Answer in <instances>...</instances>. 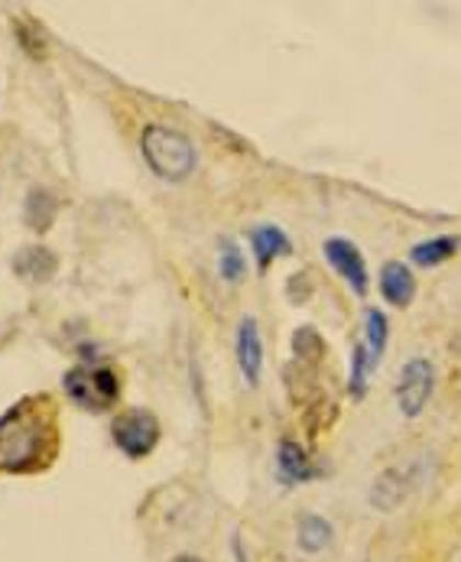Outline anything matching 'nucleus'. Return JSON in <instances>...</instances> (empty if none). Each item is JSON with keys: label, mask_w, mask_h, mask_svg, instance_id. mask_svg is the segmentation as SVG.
Here are the masks:
<instances>
[{"label": "nucleus", "mask_w": 461, "mask_h": 562, "mask_svg": "<svg viewBox=\"0 0 461 562\" xmlns=\"http://www.w3.org/2000/svg\"><path fill=\"white\" fill-rule=\"evenodd\" d=\"M456 250H459V238H432V241L416 244L409 254L419 267H436V263L449 260Z\"/></svg>", "instance_id": "obj_14"}, {"label": "nucleus", "mask_w": 461, "mask_h": 562, "mask_svg": "<svg viewBox=\"0 0 461 562\" xmlns=\"http://www.w3.org/2000/svg\"><path fill=\"white\" fill-rule=\"evenodd\" d=\"M111 436L114 446L127 456V459H147L159 442V423L150 409H124L114 423H111Z\"/></svg>", "instance_id": "obj_4"}, {"label": "nucleus", "mask_w": 461, "mask_h": 562, "mask_svg": "<svg viewBox=\"0 0 461 562\" xmlns=\"http://www.w3.org/2000/svg\"><path fill=\"white\" fill-rule=\"evenodd\" d=\"M432 387H436L432 361L429 358H409L396 378V403H400L403 416H419L423 406L432 397Z\"/></svg>", "instance_id": "obj_5"}, {"label": "nucleus", "mask_w": 461, "mask_h": 562, "mask_svg": "<svg viewBox=\"0 0 461 562\" xmlns=\"http://www.w3.org/2000/svg\"><path fill=\"white\" fill-rule=\"evenodd\" d=\"M250 244H254V254H257V263L260 267H270L273 257L280 254H290V238L277 228V225H260L250 232Z\"/></svg>", "instance_id": "obj_11"}, {"label": "nucleus", "mask_w": 461, "mask_h": 562, "mask_svg": "<svg viewBox=\"0 0 461 562\" xmlns=\"http://www.w3.org/2000/svg\"><path fill=\"white\" fill-rule=\"evenodd\" d=\"M13 270H16V277H26L33 283H43V280H49L56 273V257L46 247H23L13 257Z\"/></svg>", "instance_id": "obj_10"}, {"label": "nucleus", "mask_w": 461, "mask_h": 562, "mask_svg": "<svg viewBox=\"0 0 461 562\" xmlns=\"http://www.w3.org/2000/svg\"><path fill=\"white\" fill-rule=\"evenodd\" d=\"M56 209H59V202H56L46 189H33L30 199H26V205H23L26 225H30L33 232H46V228L53 225V218H56Z\"/></svg>", "instance_id": "obj_12"}, {"label": "nucleus", "mask_w": 461, "mask_h": 562, "mask_svg": "<svg viewBox=\"0 0 461 562\" xmlns=\"http://www.w3.org/2000/svg\"><path fill=\"white\" fill-rule=\"evenodd\" d=\"M234 557H237V562H247V553H244L240 540H234Z\"/></svg>", "instance_id": "obj_16"}, {"label": "nucleus", "mask_w": 461, "mask_h": 562, "mask_svg": "<svg viewBox=\"0 0 461 562\" xmlns=\"http://www.w3.org/2000/svg\"><path fill=\"white\" fill-rule=\"evenodd\" d=\"M277 472L286 484H303L312 482L318 475V469L312 465V459L306 456V449L293 439H283L277 449Z\"/></svg>", "instance_id": "obj_8"}, {"label": "nucleus", "mask_w": 461, "mask_h": 562, "mask_svg": "<svg viewBox=\"0 0 461 562\" xmlns=\"http://www.w3.org/2000/svg\"><path fill=\"white\" fill-rule=\"evenodd\" d=\"M381 293H384L386 303H393V306H406L413 300L416 280H413V273H409L406 263H400V260H390L386 263L384 270H381Z\"/></svg>", "instance_id": "obj_9"}, {"label": "nucleus", "mask_w": 461, "mask_h": 562, "mask_svg": "<svg viewBox=\"0 0 461 562\" xmlns=\"http://www.w3.org/2000/svg\"><path fill=\"white\" fill-rule=\"evenodd\" d=\"M59 452L56 403L46 394H33L13 403L0 416V472L33 475L53 465Z\"/></svg>", "instance_id": "obj_1"}, {"label": "nucleus", "mask_w": 461, "mask_h": 562, "mask_svg": "<svg viewBox=\"0 0 461 562\" xmlns=\"http://www.w3.org/2000/svg\"><path fill=\"white\" fill-rule=\"evenodd\" d=\"M63 387L72 401L88 409V413H101V409H111L114 403L121 401V381L111 368L104 364H78L72 371H66L63 378Z\"/></svg>", "instance_id": "obj_3"}, {"label": "nucleus", "mask_w": 461, "mask_h": 562, "mask_svg": "<svg viewBox=\"0 0 461 562\" xmlns=\"http://www.w3.org/2000/svg\"><path fill=\"white\" fill-rule=\"evenodd\" d=\"M325 257L338 270V277L348 280V286L358 296L368 293V267H364V257L355 244L345 241V238H331V241H325Z\"/></svg>", "instance_id": "obj_6"}, {"label": "nucleus", "mask_w": 461, "mask_h": 562, "mask_svg": "<svg viewBox=\"0 0 461 562\" xmlns=\"http://www.w3.org/2000/svg\"><path fill=\"white\" fill-rule=\"evenodd\" d=\"M296 537H300V547H303L306 553H318V550H325V547L331 543V527H328V520H322L318 514H306V517L300 520Z\"/></svg>", "instance_id": "obj_13"}, {"label": "nucleus", "mask_w": 461, "mask_h": 562, "mask_svg": "<svg viewBox=\"0 0 461 562\" xmlns=\"http://www.w3.org/2000/svg\"><path fill=\"white\" fill-rule=\"evenodd\" d=\"M218 270L228 283H240L244 273H247V263H244V254L237 250V244L222 241V254H218Z\"/></svg>", "instance_id": "obj_15"}, {"label": "nucleus", "mask_w": 461, "mask_h": 562, "mask_svg": "<svg viewBox=\"0 0 461 562\" xmlns=\"http://www.w3.org/2000/svg\"><path fill=\"white\" fill-rule=\"evenodd\" d=\"M237 364H240L247 387H257L260 371H263V345H260V328L250 316L237 325Z\"/></svg>", "instance_id": "obj_7"}, {"label": "nucleus", "mask_w": 461, "mask_h": 562, "mask_svg": "<svg viewBox=\"0 0 461 562\" xmlns=\"http://www.w3.org/2000/svg\"><path fill=\"white\" fill-rule=\"evenodd\" d=\"M172 562H202V560H195V557H179V560H172Z\"/></svg>", "instance_id": "obj_17"}, {"label": "nucleus", "mask_w": 461, "mask_h": 562, "mask_svg": "<svg viewBox=\"0 0 461 562\" xmlns=\"http://www.w3.org/2000/svg\"><path fill=\"white\" fill-rule=\"evenodd\" d=\"M140 150L144 160L154 169L159 179L166 182H179L195 169V147L185 134L162 127V124H150L140 137Z\"/></svg>", "instance_id": "obj_2"}]
</instances>
